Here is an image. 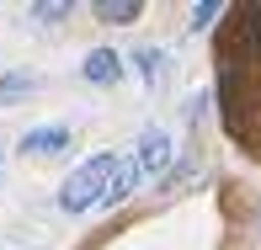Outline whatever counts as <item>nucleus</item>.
<instances>
[{"mask_svg": "<svg viewBox=\"0 0 261 250\" xmlns=\"http://www.w3.org/2000/svg\"><path fill=\"white\" fill-rule=\"evenodd\" d=\"M91 11H96L101 21H112V27H123V21H139V11H144V6H139V0H96Z\"/></svg>", "mask_w": 261, "mask_h": 250, "instance_id": "6", "label": "nucleus"}, {"mask_svg": "<svg viewBox=\"0 0 261 250\" xmlns=\"http://www.w3.org/2000/svg\"><path fill=\"white\" fill-rule=\"evenodd\" d=\"M32 16H38V21H59V16H69V6H64V0H54V6H32Z\"/></svg>", "mask_w": 261, "mask_h": 250, "instance_id": "10", "label": "nucleus"}, {"mask_svg": "<svg viewBox=\"0 0 261 250\" xmlns=\"http://www.w3.org/2000/svg\"><path fill=\"white\" fill-rule=\"evenodd\" d=\"M139 181H144V171H139L134 160H117L112 181H107V197H101V208H123V202L139 192Z\"/></svg>", "mask_w": 261, "mask_h": 250, "instance_id": "2", "label": "nucleus"}, {"mask_svg": "<svg viewBox=\"0 0 261 250\" xmlns=\"http://www.w3.org/2000/svg\"><path fill=\"white\" fill-rule=\"evenodd\" d=\"M160 64H165L160 48H144V53H139V69H144V80H160Z\"/></svg>", "mask_w": 261, "mask_h": 250, "instance_id": "9", "label": "nucleus"}, {"mask_svg": "<svg viewBox=\"0 0 261 250\" xmlns=\"http://www.w3.org/2000/svg\"><path fill=\"white\" fill-rule=\"evenodd\" d=\"M69 144V128L64 123H48V128H32L27 138H21V154H59Z\"/></svg>", "mask_w": 261, "mask_h": 250, "instance_id": "5", "label": "nucleus"}, {"mask_svg": "<svg viewBox=\"0 0 261 250\" xmlns=\"http://www.w3.org/2000/svg\"><path fill=\"white\" fill-rule=\"evenodd\" d=\"M80 75H86L91 86H117V80H123V59L112 48H91L86 64H80Z\"/></svg>", "mask_w": 261, "mask_h": 250, "instance_id": "3", "label": "nucleus"}, {"mask_svg": "<svg viewBox=\"0 0 261 250\" xmlns=\"http://www.w3.org/2000/svg\"><path fill=\"white\" fill-rule=\"evenodd\" d=\"M112 171H117V154H91V160L80 165L64 186H59V208H64V213H91V208H101Z\"/></svg>", "mask_w": 261, "mask_h": 250, "instance_id": "1", "label": "nucleus"}, {"mask_svg": "<svg viewBox=\"0 0 261 250\" xmlns=\"http://www.w3.org/2000/svg\"><path fill=\"white\" fill-rule=\"evenodd\" d=\"M134 165L144 176H155V171H165V165H171V138L160 133V128H149L144 138H139V154H134Z\"/></svg>", "mask_w": 261, "mask_h": 250, "instance_id": "4", "label": "nucleus"}, {"mask_svg": "<svg viewBox=\"0 0 261 250\" xmlns=\"http://www.w3.org/2000/svg\"><path fill=\"white\" fill-rule=\"evenodd\" d=\"M32 86H38L32 75H6V80H0V101H11V96H27Z\"/></svg>", "mask_w": 261, "mask_h": 250, "instance_id": "7", "label": "nucleus"}, {"mask_svg": "<svg viewBox=\"0 0 261 250\" xmlns=\"http://www.w3.org/2000/svg\"><path fill=\"white\" fill-rule=\"evenodd\" d=\"M213 16H224V6H219V0H203V6H197V11H192V27H197V32H203V27H208V21H213Z\"/></svg>", "mask_w": 261, "mask_h": 250, "instance_id": "8", "label": "nucleus"}]
</instances>
